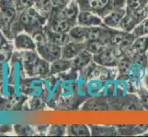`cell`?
Here are the masks:
<instances>
[{
    "instance_id": "1",
    "label": "cell",
    "mask_w": 148,
    "mask_h": 137,
    "mask_svg": "<svg viewBox=\"0 0 148 137\" xmlns=\"http://www.w3.org/2000/svg\"><path fill=\"white\" fill-rule=\"evenodd\" d=\"M44 16L40 14L36 8H28L25 9L20 15L19 22L22 25V28L28 33H33L38 29H40V26L43 24Z\"/></svg>"
},
{
    "instance_id": "2",
    "label": "cell",
    "mask_w": 148,
    "mask_h": 137,
    "mask_svg": "<svg viewBox=\"0 0 148 137\" xmlns=\"http://www.w3.org/2000/svg\"><path fill=\"white\" fill-rule=\"evenodd\" d=\"M119 51H121V50L117 47H114L112 45L108 46L100 53L93 55V61L102 67H117L121 57L119 54Z\"/></svg>"
},
{
    "instance_id": "3",
    "label": "cell",
    "mask_w": 148,
    "mask_h": 137,
    "mask_svg": "<svg viewBox=\"0 0 148 137\" xmlns=\"http://www.w3.org/2000/svg\"><path fill=\"white\" fill-rule=\"evenodd\" d=\"M36 50L40 58L52 63L62 56V47L47 40L42 44L37 45Z\"/></svg>"
},
{
    "instance_id": "4",
    "label": "cell",
    "mask_w": 148,
    "mask_h": 137,
    "mask_svg": "<svg viewBox=\"0 0 148 137\" xmlns=\"http://www.w3.org/2000/svg\"><path fill=\"white\" fill-rule=\"evenodd\" d=\"M134 39L135 37L132 35V32H127L123 31V30L110 32V44L114 46V47L120 49L121 51L126 48H128L129 46H131Z\"/></svg>"
},
{
    "instance_id": "5",
    "label": "cell",
    "mask_w": 148,
    "mask_h": 137,
    "mask_svg": "<svg viewBox=\"0 0 148 137\" xmlns=\"http://www.w3.org/2000/svg\"><path fill=\"white\" fill-rule=\"evenodd\" d=\"M76 23L84 27H101L103 26V18L91 11H80Z\"/></svg>"
},
{
    "instance_id": "6",
    "label": "cell",
    "mask_w": 148,
    "mask_h": 137,
    "mask_svg": "<svg viewBox=\"0 0 148 137\" xmlns=\"http://www.w3.org/2000/svg\"><path fill=\"white\" fill-rule=\"evenodd\" d=\"M148 51V35L147 36H143L136 38L134 42L129 46L128 48L122 50V52L129 57H134L136 54L140 53H146Z\"/></svg>"
},
{
    "instance_id": "7",
    "label": "cell",
    "mask_w": 148,
    "mask_h": 137,
    "mask_svg": "<svg viewBox=\"0 0 148 137\" xmlns=\"http://www.w3.org/2000/svg\"><path fill=\"white\" fill-rule=\"evenodd\" d=\"M40 55L35 50H26L23 55V65L24 69L29 76H35L37 66L40 60Z\"/></svg>"
},
{
    "instance_id": "8",
    "label": "cell",
    "mask_w": 148,
    "mask_h": 137,
    "mask_svg": "<svg viewBox=\"0 0 148 137\" xmlns=\"http://www.w3.org/2000/svg\"><path fill=\"white\" fill-rule=\"evenodd\" d=\"M86 49V42L70 41L62 47V56L61 58L66 59H73L76 55H78L82 50Z\"/></svg>"
},
{
    "instance_id": "9",
    "label": "cell",
    "mask_w": 148,
    "mask_h": 137,
    "mask_svg": "<svg viewBox=\"0 0 148 137\" xmlns=\"http://www.w3.org/2000/svg\"><path fill=\"white\" fill-rule=\"evenodd\" d=\"M15 47L21 50H36L37 45L32 36L27 33H18L15 38Z\"/></svg>"
},
{
    "instance_id": "10",
    "label": "cell",
    "mask_w": 148,
    "mask_h": 137,
    "mask_svg": "<svg viewBox=\"0 0 148 137\" xmlns=\"http://www.w3.org/2000/svg\"><path fill=\"white\" fill-rule=\"evenodd\" d=\"M79 12L80 11H79L77 3L75 1H72V2H69V4L65 7L59 10V12L57 14V18H64L73 23H76Z\"/></svg>"
},
{
    "instance_id": "11",
    "label": "cell",
    "mask_w": 148,
    "mask_h": 137,
    "mask_svg": "<svg viewBox=\"0 0 148 137\" xmlns=\"http://www.w3.org/2000/svg\"><path fill=\"white\" fill-rule=\"evenodd\" d=\"M126 13V9H116L103 18V22L110 28H120V25Z\"/></svg>"
},
{
    "instance_id": "12",
    "label": "cell",
    "mask_w": 148,
    "mask_h": 137,
    "mask_svg": "<svg viewBox=\"0 0 148 137\" xmlns=\"http://www.w3.org/2000/svg\"><path fill=\"white\" fill-rule=\"evenodd\" d=\"M140 22V18L137 17V15L134 12L126 10V13L120 25V29L127 32H132Z\"/></svg>"
},
{
    "instance_id": "13",
    "label": "cell",
    "mask_w": 148,
    "mask_h": 137,
    "mask_svg": "<svg viewBox=\"0 0 148 137\" xmlns=\"http://www.w3.org/2000/svg\"><path fill=\"white\" fill-rule=\"evenodd\" d=\"M92 61H93V55L85 49L72 59L73 69L82 70L84 68H88V66H89Z\"/></svg>"
},
{
    "instance_id": "14",
    "label": "cell",
    "mask_w": 148,
    "mask_h": 137,
    "mask_svg": "<svg viewBox=\"0 0 148 137\" xmlns=\"http://www.w3.org/2000/svg\"><path fill=\"white\" fill-rule=\"evenodd\" d=\"M45 34H46L47 39L49 41L58 45L60 47H63L64 45L69 43L70 41H72V38H71L70 35L68 33L56 32L50 28L45 31Z\"/></svg>"
},
{
    "instance_id": "15",
    "label": "cell",
    "mask_w": 148,
    "mask_h": 137,
    "mask_svg": "<svg viewBox=\"0 0 148 137\" xmlns=\"http://www.w3.org/2000/svg\"><path fill=\"white\" fill-rule=\"evenodd\" d=\"M73 69V62L72 59H66L60 58L56 59L55 61L51 63V72L52 74L62 73L64 72H67L68 70Z\"/></svg>"
},
{
    "instance_id": "16",
    "label": "cell",
    "mask_w": 148,
    "mask_h": 137,
    "mask_svg": "<svg viewBox=\"0 0 148 137\" xmlns=\"http://www.w3.org/2000/svg\"><path fill=\"white\" fill-rule=\"evenodd\" d=\"M88 28L81 26V25H75V26L70 29L68 34L70 35L71 38L74 41L78 42H86V37H88Z\"/></svg>"
},
{
    "instance_id": "17",
    "label": "cell",
    "mask_w": 148,
    "mask_h": 137,
    "mask_svg": "<svg viewBox=\"0 0 148 137\" xmlns=\"http://www.w3.org/2000/svg\"><path fill=\"white\" fill-rule=\"evenodd\" d=\"M66 134L70 136H89L91 131L86 124H71L66 126Z\"/></svg>"
},
{
    "instance_id": "18",
    "label": "cell",
    "mask_w": 148,
    "mask_h": 137,
    "mask_svg": "<svg viewBox=\"0 0 148 137\" xmlns=\"http://www.w3.org/2000/svg\"><path fill=\"white\" fill-rule=\"evenodd\" d=\"M75 25V23H73L69 21L67 19L64 18H60L56 17L55 20L53 22L51 29H53V31L56 32H61V33H68L70 29L72 28Z\"/></svg>"
},
{
    "instance_id": "19",
    "label": "cell",
    "mask_w": 148,
    "mask_h": 137,
    "mask_svg": "<svg viewBox=\"0 0 148 137\" xmlns=\"http://www.w3.org/2000/svg\"><path fill=\"white\" fill-rule=\"evenodd\" d=\"M108 43L103 40H93V41H86V49L92 55L100 53L108 47Z\"/></svg>"
},
{
    "instance_id": "20",
    "label": "cell",
    "mask_w": 148,
    "mask_h": 137,
    "mask_svg": "<svg viewBox=\"0 0 148 137\" xmlns=\"http://www.w3.org/2000/svg\"><path fill=\"white\" fill-rule=\"evenodd\" d=\"M148 7L147 0H126V10L137 12Z\"/></svg>"
},
{
    "instance_id": "21",
    "label": "cell",
    "mask_w": 148,
    "mask_h": 137,
    "mask_svg": "<svg viewBox=\"0 0 148 137\" xmlns=\"http://www.w3.org/2000/svg\"><path fill=\"white\" fill-rule=\"evenodd\" d=\"M35 6H36V10L42 16L47 15L52 11V9H53V0H36Z\"/></svg>"
},
{
    "instance_id": "22",
    "label": "cell",
    "mask_w": 148,
    "mask_h": 137,
    "mask_svg": "<svg viewBox=\"0 0 148 137\" xmlns=\"http://www.w3.org/2000/svg\"><path fill=\"white\" fill-rule=\"evenodd\" d=\"M132 35L136 38L147 36L148 35V18L143 19L132 31Z\"/></svg>"
},
{
    "instance_id": "23",
    "label": "cell",
    "mask_w": 148,
    "mask_h": 137,
    "mask_svg": "<svg viewBox=\"0 0 148 137\" xmlns=\"http://www.w3.org/2000/svg\"><path fill=\"white\" fill-rule=\"evenodd\" d=\"M12 53V47L9 43L3 42L0 46V64H3L9 59Z\"/></svg>"
},
{
    "instance_id": "24",
    "label": "cell",
    "mask_w": 148,
    "mask_h": 137,
    "mask_svg": "<svg viewBox=\"0 0 148 137\" xmlns=\"http://www.w3.org/2000/svg\"><path fill=\"white\" fill-rule=\"evenodd\" d=\"M90 131L91 134L93 135H110L117 134L115 128H110L108 126H97V128L92 126Z\"/></svg>"
},
{
    "instance_id": "25",
    "label": "cell",
    "mask_w": 148,
    "mask_h": 137,
    "mask_svg": "<svg viewBox=\"0 0 148 137\" xmlns=\"http://www.w3.org/2000/svg\"><path fill=\"white\" fill-rule=\"evenodd\" d=\"M88 7L94 11L106 8L110 3V0H88Z\"/></svg>"
},
{
    "instance_id": "26",
    "label": "cell",
    "mask_w": 148,
    "mask_h": 137,
    "mask_svg": "<svg viewBox=\"0 0 148 137\" xmlns=\"http://www.w3.org/2000/svg\"><path fill=\"white\" fill-rule=\"evenodd\" d=\"M32 36L34 39V41L36 42V45H40V44H42L44 42L47 41V37H46V34H45V31H42L40 29H38L36 31H34Z\"/></svg>"
},
{
    "instance_id": "27",
    "label": "cell",
    "mask_w": 148,
    "mask_h": 137,
    "mask_svg": "<svg viewBox=\"0 0 148 137\" xmlns=\"http://www.w3.org/2000/svg\"><path fill=\"white\" fill-rule=\"evenodd\" d=\"M139 97L142 106L145 110L148 111V90L146 88H141L139 90Z\"/></svg>"
},
{
    "instance_id": "28",
    "label": "cell",
    "mask_w": 148,
    "mask_h": 137,
    "mask_svg": "<svg viewBox=\"0 0 148 137\" xmlns=\"http://www.w3.org/2000/svg\"><path fill=\"white\" fill-rule=\"evenodd\" d=\"M36 0H18V3L16 7L19 10H25L32 7L33 5H35Z\"/></svg>"
},
{
    "instance_id": "29",
    "label": "cell",
    "mask_w": 148,
    "mask_h": 137,
    "mask_svg": "<svg viewBox=\"0 0 148 137\" xmlns=\"http://www.w3.org/2000/svg\"><path fill=\"white\" fill-rule=\"evenodd\" d=\"M66 134V127L64 125H53L51 131V134L53 135H64Z\"/></svg>"
},
{
    "instance_id": "30",
    "label": "cell",
    "mask_w": 148,
    "mask_h": 137,
    "mask_svg": "<svg viewBox=\"0 0 148 137\" xmlns=\"http://www.w3.org/2000/svg\"><path fill=\"white\" fill-rule=\"evenodd\" d=\"M69 4V0H53V7L56 10H61Z\"/></svg>"
},
{
    "instance_id": "31",
    "label": "cell",
    "mask_w": 148,
    "mask_h": 137,
    "mask_svg": "<svg viewBox=\"0 0 148 137\" xmlns=\"http://www.w3.org/2000/svg\"><path fill=\"white\" fill-rule=\"evenodd\" d=\"M8 21H9V18L5 16V14L2 12V10L0 9V29H3L6 27Z\"/></svg>"
},
{
    "instance_id": "32",
    "label": "cell",
    "mask_w": 148,
    "mask_h": 137,
    "mask_svg": "<svg viewBox=\"0 0 148 137\" xmlns=\"http://www.w3.org/2000/svg\"><path fill=\"white\" fill-rule=\"evenodd\" d=\"M144 83H145V88L148 90V74H147V75H145V77L144 78Z\"/></svg>"
},
{
    "instance_id": "33",
    "label": "cell",
    "mask_w": 148,
    "mask_h": 137,
    "mask_svg": "<svg viewBox=\"0 0 148 137\" xmlns=\"http://www.w3.org/2000/svg\"><path fill=\"white\" fill-rule=\"evenodd\" d=\"M4 41H3V37H2V34H1V32H0V46L2 45V43H3Z\"/></svg>"
},
{
    "instance_id": "34",
    "label": "cell",
    "mask_w": 148,
    "mask_h": 137,
    "mask_svg": "<svg viewBox=\"0 0 148 137\" xmlns=\"http://www.w3.org/2000/svg\"><path fill=\"white\" fill-rule=\"evenodd\" d=\"M144 135H148V129H147V131L145 132V134Z\"/></svg>"
},
{
    "instance_id": "35",
    "label": "cell",
    "mask_w": 148,
    "mask_h": 137,
    "mask_svg": "<svg viewBox=\"0 0 148 137\" xmlns=\"http://www.w3.org/2000/svg\"><path fill=\"white\" fill-rule=\"evenodd\" d=\"M146 55H147V57H148V51L146 52Z\"/></svg>"
},
{
    "instance_id": "36",
    "label": "cell",
    "mask_w": 148,
    "mask_h": 137,
    "mask_svg": "<svg viewBox=\"0 0 148 137\" xmlns=\"http://www.w3.org/2000/svg\"><path fill=\"white\" fill-rule=\"evenodd\" d=\"M147 18H148V15H147Z\"/></svg>"
},
{
    "instance_id": "37",
    "label": "cell",
    "mask_w": 148,
    "mask_h": 137,
    "mask_svg": "<svg viewBox=\"0 0 148 137\" xmlns=\"http://www.w3.org/2000/svg\"><path fill=\"white\" fill-rule=\"evenodd\" d=\"M147 2H148V0H147Z\"/></svg>"
}]
</instances>
